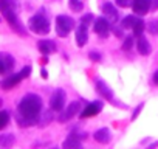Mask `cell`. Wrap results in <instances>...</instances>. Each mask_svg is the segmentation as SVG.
Segmentation results:
<instances>
[{
  "instance_id": "1",
  "label": "cell",
  "mask_w": 158,
  "mask_h": 149,
  "mask_svg": "<svg viewBox=\"0 0 158 149\" xmlns=\"http://www.w3.org/2000/svg\"><path fill=\"white\" fill-rule=\"evenodd\" d=\"M40 113H42V100H40V96L36 95V93H28L20 100V103L17 106L16 120H17L19 126L28 127V126H33V124L39 123Z\"/></svg>"
},
{
  "instance_id": "2",
  "label": "cell",
  "mask_w": 158,
  "mask_h": 149,
  "mask_svg": "<svg viewBox=\"0 0 158 149\" xmlns=\"http://www.w3.org/2000/svg\"><path fill=\"white\" fill-rule=\"evenodd\" d=\"M17 10H19V5L16 0H0V13L3 14V17L17 33L25 34V30L22 28L19 17H17Z\"/></svg>"
},
{
  "instance_id": "3",
  "label": "cell",
  "mask_w": 158,
  "mask_h": 149,
  "mask_svg": "<svg viewBox=\"0 0 158 149\" xmlns=\"http://www.w3.org/2000/svg\"><path fill=\"white\" fill-rule=\"evenodd\" d=\"M28 27H30V30H31L33 33L40 34V36H45V34L50 33V20H48L42 13L33 16V17L28 20Z\"/></svg>"
},
{
  "instance_id": "4",
  "label": "cell",
  "mask_w": 158,
  "mask_h": 149,
  "mask_svg": "<svg viewBox=\"0 0 158 149\" xmlns=\"http://www.w3.org/2000/svg\"><path fill=\"white\" fill-rule=\"evenodd\" d=\"M30 73H31V67H30V65H27V67H23L19 73L8 74V76H6L2 83H0V86H2V89H3V90H10V89L16 87L22 79L28 78V76H30Z\"/></svg>"
},
{
  "instance_id": "5",
  "label": "cell",
  "mask_w": 158,
  "mask_h": 149,
  "mask_svg": "<svg viewBox=\"0 0 158 149\" xmlns=\"http://www.w3.org/2000/svg\"><path fill=\"white\" fill-rule=\"evenodd\" d=\"M74 28V20L68 16H57L56 17V33L59 37H67L71 30Z\"/></svg>"
},
{
  "instance_id": "6",
  "label": "cell",
  "mask_w": 158,
  "mask_h": 149,
  "mask_svg": "<svg viewBox=\"0 0 158 149\" xmlns=\"http://www.w3.org/2000/svg\"><path fill=\"white\" fill-rule=\"evenodd\" d=\"M65 101H67V95H65V92H64L62 89L54 90L53 95H51V100H50V107H51V110H54V112H60V110H64V107H65Z\"/></svg>"
},
{
  "instance_id": "7",
  "label": "cell",
  "mask_w": 158,
  "mask_h": 149,
  "mask_svg": "<svg viewBox=\"0 0 158 149\" xmlns=\"http://www.w3.org/2000/svg\"><path fill=\"white\" fill-rule=\"evenodd\" d=\"M93 30H95V33H96L98 36L107 37L109 33H110V30H112V23L107 20L106 16H104V17H98V19H95V22H93Z\"/></svg>"
},
{
  "instance_id": "8",
  "label": "cell",
  "mask_w": 158,
  "mask_h": 149,
  "mask_svg": "<svg viewBox=\"0 0 158 149\" xmlns=\"http://www.w3.org/2000/svg\"><path fill=\"white\" fill-rule=\"evenodd\" d=\"M77 112H81V101H73L70 106H67L64 110H60L59 121L60 123H65V121L71 120L74 115H77Z\"/></svg>"
},
{
  "instance_id": "9",
  "label": "cell",
  "mask_w": 158,
  "mask_h": 149,
  "mask_svg": "<svg viewBox=\"0 0 158 149\" xmlns=\"http://www.w3.org/2000/svg\"><path fill=\"white\" fill-rule=\"evenodd\" d=\"M14 68V57L10 53H0V74H8Z\"/></svg>"
},
{
  "instance_id": "10",
  "label": "cell",
  "mask_w": 158,
  "mask_h": 149,
  "mask_svg": "<svg viewBox=\"0 0 158 149\" xmlns=\"http://www.w3.org/2000/svg\"><path fill=\"white\" fill-rule=\"evenodd\" d=\"M102 107H104V104H102L101 101L90 103L87 107H84V110L79 113V117H81V118H90V117H95V115H98V113L102 110Z\"/></svg>"
},
{
  "instance_id": "11",
  "label": "cell",
  "mask_w": 158,
  "mask_h": 149,
  "mask_svg": "<svg viewBox=\"0 0 158 149\" xmlns=\"http://www.w3.org/2000/svg\"><path fill=\"white\" fill-rule=\"evenodd\" d=\"M132 10L138 16L147 14V11L150 10V0H132Z\"/></svg>"
},
{
  "instance_id": "12",
  "label": "cell",
  "mask_w": 158,
  "mask_h": 149,
  "mask_svg": "<svg viewBox=\"0 0 158 149\" xmlns=\"http://www.w3.org/2000/svg\"><path fill=\"white\" fill-rule=\"evenodd\" d=\"M87 27L89 25L81 22V25L76 28V44H77V47H84L87 44V40H89V30H87Z\"/></svg>"
},
{
  "instance_id": "13",
  "label": "cell",
  "mask_w": 158,
  "mask_h": 149,
  "mask_svg": "<svg viewBox=\"0 0 158 149\" xmlns=\"http://www.w3.org/2000/svg\"><path fill=\"white\" fill-rule=\"evenodd\" d=\"M102 13H104V16L107 17V20H109L112 25L118 20V11H116V8H115L110 2H107V3L102 5Z\"/></svg>"
},
{
  "instance_id": "14",
  "label": "cell",
  "mask_w": 158,
  "mask_h": 149,
  "mask_svg": "<svg viewBox=\"0 0 158 149\" xmlns=\"http://www.w3.org/2000/svg\"><path fill=\"white\" fill-rule=\"evenodd\" d=\"M96 92H98L102 98H106V100H109V101H115L113 92L110 90V87H109L104 81H96Z\"/></svg>"
},
{
  "instance_id": "15",
  "label": "cell",
  "mask_w": 158,
  "mask_h": 149,
  "mask_svg": "<svg viewBox=\"0 0 158 149\" xmlns=\"http://www.w3.org/2000/svg\"><path fill=\"white\" fill-rule=\"evenodd\" d=\"M37 48H39V51H40L42 54L48 56V54H51V53L56 51V44H54L53 40H50V39H44V40H39Z\"/></svg>"
},
{
  "instance_id": "16",
  "label": "cell",
  "mask_w": 158,
  "mask_h": 149,
  "mask_svg": "<svg viewBox=\"0 0 158 149\" xmlns=\"http://www.w3.org/2000/svg\"><path fill=\"white\" fill-rule=\"evenodd\" d=\"M95 140H96L98 143H101V144L110 143V140H112V132H110V129H107V127L98 129V130L95 132Z\"/></svg>"
},
{
  "instance_id": "17",
  "label": "cell",
  "mask_w": 158,
  "mask_h": 149,
  "mask_svg": "<svg viewBox=\"0 0 158 149\" xmlns=\"http://www.w3.org/2000/svg\"><path fill=\"white\" fill-rule=\"evenodd\" d=\"M136 48H138V53L143 56H147L150 53V44L147 42V39L143 34L138 36V39H136Z\"/></svg>"
},
{
  "instance_id": "18",
  "label": "cell",
  "mask_w": 158,
  "mask_h": 149,
  "mask_svg": "<svg viewBox=\"0 0 158 149\" xmlns=\"http://www.w3.org/2000/svg\"><path fill=\"white\" fill-rule=\"evenodd\" d=\"M81 146H82L81 140L76 138V137H73V135H70V137L62 143V147H64V149H79Z\"/></svg>"
},
{
  "instance_id": "19",
  "label": "cell",
  "mask_w": 158,
  "mask_h": 149,
  "mask_svg": "<svg viewBox=\"0 0 158 149\" xmlns=\"http://www.w3.org/2000/svg\"><path fill=\"white\" fill-rule=\"evenodd\" d=\"M14 135L13 134H3V135H0V146H3V147H10L14 144Z\"/></svg>"
},
{
  "instance_id": "20",
  "label": "cell",
  "mask_w": 158,
  "mask_h": 149,
  "mask_svg": "<svg viewBox=\"0 0 158 149\" xmlns=\"http://www.w3.org/2000/svg\"><path fill=\"white\" fill-rule=\"evenodd\" d=\"M51 120H53V112H51V110H42L37 124H39V126H47Z\"/></svg>"
},
{
  "instance_id": "21",
  "label": "cell",
  "mask_w": 158,
  "mask_h": 149,
  "mask_svg": "<svg viewBox=\"0 0 158 149\" xmlns=\"http://www.w3.org/2000/svg\"><path fill=\"white\" fill-rule=\"evenodd\" d=\"M132 30H133L135 36L138 37V36H141V34H143V31L146 30V23H144V22H143L139 17H136V20H135V23H133Z\"/></svg>"
},
{
  "instance_id": "22",
  "label": "cell",
  "mask_w": 158,
  "mask_h": 149,
  "mask_svg": "<svg viewBox=\"0 0 158 149\" xmlns=\"http://www.w3.org/2000/svg\"><path fill=\"white\" fill-rule=\"evenodd\" d=\"M68 6L73 13H81L84 10V3L82 0H68Z\"/></svg>"
},
{
  "instance_id": "23",
  "label": "cell",
  "mask_w": 158,
  "mask_h": 149,
  "mask_svg": "<svg viewBox=\"0 0 158 149\" xmlns=\"http://www.w3.org/2000/svg\"><path fill=\"white\" fill-rule=\"evenodd\" d=\"M146 30H147L150 34L156 36V34H158V19H152V20H149V22L146 23Z\"/></svg>"
},
{
  "instance_id": "24",
  "label": "cell",
  "mask_w": 158,
  "mask_h": 149,
  "mask_svg": "<svg viewBox=\"0 0 158 149\" xmlns=\"http://www.w3.org/2000/svg\"><path fill=\"white\" fill-rule=\"evenodd\" d=\"M135 20H136L135 16H126V17L121 20V27H123V28H132L133 23H135Z\"/></svg>"
},
{
  "instance_id": "25",
  "label": "cell",
  "mask_w": 158,
  "mask_h": 149,
  "mask_svg": "<svg viewBox=\"0 0 158 149\" xmlns=\"http://www.w3.org/2000/svg\"><path fill=\"white\" fill-rule=\"evenodd\" d=\"M10 123V113L6 112V110H3V112H0V130H2L6 124Z\"/></svg>"
},
{
  "instance_id": "26",
  "label": "cell",
  "mask_w": 158,
  "mask_h": 149,
  "mask_svg": "<svg viewBox=\"0 0 158 149\" xmlns=\"http://www.w3.org/2000/svg\"><path fill=\"white\" fill-rule=\"evenodd\" d=\"M133 42H135L133 36H124V42H123V50L129 51V50H130V48L133 47Z\"/></svg>"
},
{
  "instance_id": "27",
  "label": "cell",
  "mask_w": 158,
  "mask_h": 149,
  "mask_svg": "<svg viewBox=\"0 0 158 149\" xmlns=\"http://www.w3.org/2000/svg\"><path fill=\"white\" fill-rule=\"evenodd\" d=\"M116 5L121 8H127V6H132V0H116Z\"/></svg>"
},
{
  "instance_id": "28",
  "label": "cell",
  "mask_w": 158,
  "mask_h": 149,
  "mask_svg": "<svg viewBox=\"0 0 158 149\" xmlns=\"http://www.w3.org/2000/svg\"><path fill=\"white\" fill-rule=\"evenodd\" d=\"M93 20V17H92V14H85V16H82L81 17V22L82 23H85V25H90V22Z\"/></svg>"
},
{
  "instance_id": "29",
  "label": "cell",
  "mask_w": 158,
  "mask_h": 149,
  "mask_svg": "<svg viewBox=\"0 0 158 149\" xmlns=\"http://www.w3.org/2000/svg\"><path fill=\"white\" fill-rule=\"evenodd\" d=\"M89 56H90V59H92V61H95V62L101 61V54H99V53H96V51H92Z\"/></svg>"
},
{
  "instance_id": "30",
  "label": "cell",
  "mask_w": 158,
  "mask_h": 149,
  "mask_svg": "<svg viewBox=\"0 0 158 149\" xmlns=\"http://www.w3.org/2000/svg\"><path fill=\"white\" fill-rule=\"evenodd\" d=\"M143 107H144V104H139V106L136 107V110H135V112H133V115H132V120H135V118L138 117V113H139V110H141Z\"/></svg>"
},
{
  "instance_id": "31",
  "label": "cell",
  "mask_w": 158,
  "mask_h": 149,
  "mask_svg": "<svg viewBox=\"0 0 158 149\" xmlns=\"http://www.w3.org/2000/svg\"><path fill=\"white\" fill-rule=\"evenodd\" d=\"M150 10H153V11L158 10V0H150Z\"/></svg>"
},
{
  "instance_id": "32",
  "label": "cell",
  "mask_w": 158,
  "mask_h": 149,
  "mask_svg": "<svg viewBox=\"0 0 158 149\" xmlns=\"http://www.w3.org/2000/svg\"><path fill=\"white\" fill-rule=\"evenodd\" d=\"M153 83H155V84L158 86V70H156V71L153 73Z\"/></svg>"
},
{
  "instance_id": "33",
  "label": "cell",
  "mask_w": 158,
  "mask_h": 149,
  "mask_svg": "<svg viewBox=\"0 0 158 149\" xmlns=\"http://www.w3.org/2000/svg\"><path fill=\"white\" fill-rule=\"evenodd\" d=\"M40 73H42V78H48V73H47V70H42Z\"/></svg>"
},
{
  "instance_id": "34",
  "label": "cell",
  "mask_w": 158,
  "mask_h": 149,
  "mask_svg": "<svg viewBox=\"0 0 158 149\" xmlns=\"http://www.w3.org/2000/svg\"><path fill=\"white\" fill-rule=\"evenodd\" d=\"M0 107H2V100H0Z\"/></svg>"
}]
</instances>
